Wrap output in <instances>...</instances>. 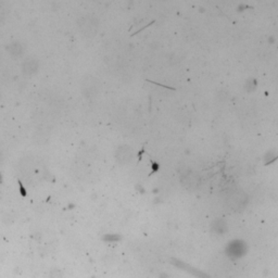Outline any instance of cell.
Wrapping results in <instances>:
<instances>
[{
	"instance_id": "cell-1",
	"label": "cell",
	"mask_w": 278,
	"mask_h": 278,
	"mask_svg": "<svg viewBox=\"0 0 278 278\" xmlns=\"http://www.w3.org/2000/svg\"><path fill=\"white\" fill-rule=\"evenodd\" d=\"M24 167V171H23V175L25 177H28L29 180H36L40 174V167L36 164V163H25L23 164Z\"/></svg>"
},
{
	"instance_id": "cell-2",
	"label": "cell",
	"mask_w": 278,
	"mask_h": 278,
	"mask_svg": "<svg viewBox=\"0 0 278 278\" xmlns=\"http://www.w3.org/2000/svg\"><path fill=\"white\" fill-rule=\"evenodd\" d=\"M84 21H85V22L81 23V26H80V28L82 29V31H84V33L87 34L88 36L95 33L96 28H93V26H91V25H95V24L93 23V21L89 19V18H87V19L85 18V19H84Z\"/></svg>"
}]
</instances>
